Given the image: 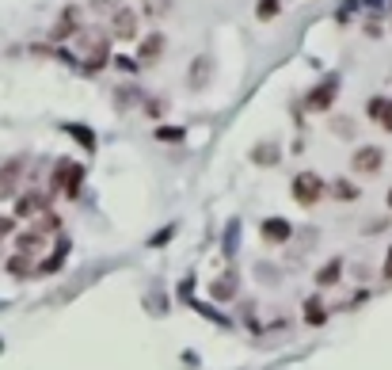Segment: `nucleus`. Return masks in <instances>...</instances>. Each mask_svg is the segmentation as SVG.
Wrapping results in <instances>:
<instances>
[{"label":"nucleus","instance_id":"obj_1","mask_svg":"<svg viewBox=\"0 0 392 370\" xmlns=\"http://www.w3.org/2000/svg\"><path fill=\"white\" fill-rule=\"evenodd\" d=\"M80 54H84V73H100L111 58V38L103 31H80Z\"/></svg>","mask_w":392,"mask_h":370},{"label":"nucleus","instance_id":"obj_2","mask_svg":"<svg viewBox=\"0 0 392 370\" xmlns=\"http://www.w3.org/2000/svg\"><path fill=\"white\" fill-rule=\"evenodd\" d=\"M80 187H84V164H77V160H57L54 176H50V191H54V195L77 199Z\"/></svg>","mask_w":392,"mask_h":370},{"label":"nucleus","instance_id":"obj_3","mask_svg":"<svg viewBox=\"0 0 392 370\" xmlns=\"http://www.w3.org/2000/svg\"><path fill=\"white\" fill-rule=\"evenodd\" d=\"M290 195L297 199V206H320L324 195H328V183L316 172H297L290 180Z\"/></svg>","mask_w":392,"mask_h":370},{"label":"nucleus","instance_id":"obj_4","mask_svg":"<svg viewBox=\"0 0 392 370\" xmlns=\"http://www.w3.org/2000/svg\"><path fill=\"white\" fill-rule=\"evenodd\" d=\"M350 168H354V176H377L381 168H385V149L381 146H358L350 153Z\"/></svg>","mask_w":392,"mask_h":370},{"label":"nucleus","instance_id":"obj_5","mask_svg":"<svg viewBox=\"0 0 392 370\" xmlns=\"http://www.w3.org/2000/svg\"><path fill=\"white\" fill-rule=\"evenodd\" d=\"M111 38H118V43H134L137 38V8H126L118 4L111 12Z\"/></svg>","mask_w":392,"mask_h":370},{"label":"nucleus","instance_id":"obj_6","mask_svg":"<svg viewBox=\"0 0 392 370\" xmlns=\"http://www.w3.org/2000/svg\"><path fill=\"white\" fill-rule=\"evenodd\" d=\"M336 92H339V77H328V80H320V84L313 88V92L305 95V107L308 111H316V115H324V111L336 103Z\"/></svg>","mask_w":392,"mask_h":370},{"label":"nucleus","instance_id":"obj_7","mask_svg":"<svg viewBox=\"0 0 392 370\" xmlns=\"http://www.w3.org/2000/svg\"><path fill=\"white\" fill-rule=\"evenodd\" d=\"M80 23H84V12H80L77 4H69L61 15H57V23L50 27V38H54V43H65V38L80 35Z\"/></svg>","mask_w":392,"mask_h":370},{"label":"nucleus","instance_id":"obj_8","mask_svg":"<svg viewBox=\"0 0 392 370\" xmlns=\"http://www.w3.org/2000/svg\"><path fill=\"white\" fill-rule=\"evenodd\" d=\"M46 210H50V195L46 191H27V195L15 199V218H38Z\"/></svg>","mask_w":392,"mask_h":370},{"label":"nucleus","instance_id":"obj_9","mask_svg":"<svg viewBox=\"0 0 392 370\" xmlns=\"http://www.w3.org/2000/svg\"><path fill=\"white\" fill-rule=\"evenodd\" d=\"M168 38L160 35V31H152V35H145V43L137 46V65H157L160 54H164Z\"/></svg>","mask_w":392,"mask_h":370},{"label":"nucleus","instance_id":"obj_10","mask_svg":"<svg viewBox=\"0 0 392 370\" xmlns=\"http://www.w3.org/2000/svg\"><path fill=\"white\" fill-rule=\"evenodd\" d=\"M259 233H263L267 245H285V240H293V225L285 218H263Z\"/></svg>","mask_w":392,"mask_h":370},{"label":"nucleus","instance_id":"obj_11","mask_svg":"<svg viewBox=\"0 0 392 370\" xmlns=\"http://www.w3.org/2000/svg\"><path fill=\"white\" fill-rule=\"evenodd\" d=\"M42 245H46V233H38V229H27V233H19V237H15V248H19L23 256L42 252Z\"/></svg>","mask_w":392,"mask_h":370},{"label":"nucleus","instance_id":"obj_12","mask_svg":"<svg viewBox=\"0 0 392 370\" xmlns=\"http://www.w3.org/2000/svg\"><path fill=\"white\" fill-rule=\"evenodd\" d=\"M324 321H328V305H324V298H305V325L320 328Z\"/></svg>","mask_w":392,"mask_h":370},{"label":"nucleus","instance_id":"obj_13","mask_svg":"<svg viewBox=\"0 0 392 370\" xmlns=\"http://www.w3.org/2000/svg\"><path fill=\"white\" fill-rule=\"evenodd\" d=\"M328 195L339 199V203H358V195H362V191H358L350 180H336V183H328Z\"/></svg>","mask_w":392,"mask_h":370},{"label":"nucleus","instance_id":"obj_14","mask_svg":"<svg viewBox=\"0 0 392 370\" xmlns=\"http://www.w3.org/2000/svg\"><path fill=\"white\" fill-rule=\"evenodd\" d=\"M339 279H343V260H328L320 271H316V283L320 286H336Z\"/></svg>","mask_w":392,"mask_h":370},{"label":"nucleus","instance_id":"obj_15","mask_svg":"<svg viewBox=\"0 0 392 370\" xmlns=\"http://www.w3.org/2000/svg\"><path fill=\"white\" fill-rule=\"evenodd\" d=\"M233 279H236V271H233V275H225V279H217V283H210V294H214L217 302H233V298H236V283H233Z\"/></svg>","mask_w":392,"mask_h":370},{"label":"nucleus","instance_id":"obj_16","mask_svg":"<svg viewBox=\"0 0 392 370\" xmlns=\"http://www.w3.org/2000/svg\"><path fill=\"white\" fill-rule=\"evenodd\" d=\"M251 160H256V164H267V168H274L279 164V146H274V141H263V146H256V153H251Z\"/></svg>","mask_w":392,"mask_h":370},{"label":"nucleus","instance_id":"obj_17","mask_svg":"<svg viewBox=\"0 0 392 370\" xmlns=\"http://www.w3.org/2000/svg\"><path fill=\"white\" fill-rule=\"evenodd\" d=\"M171 4L175 0H141V12H145V20H164L171 12Z\"/></svg>","mask_w":392,"mask_h":370},{"label":"nucleus","instance_id":"obj_18","mask_svg":"<svg viewBox=\"0 0 392 370\" xmlns=\"http://www.w3.org/2000/svg\"><path fill=\"white\" fill-rule=\"evenodd\" d=\"M31 268H35V263H31V256H23V252H15L12 260L4 263V271H8V275H15V279L31 275Z\"/></svg>","mask_w":392,"mask_h":370},{"label":"nucleus","instance_id":"obj_19","mask_svg":"<svg viewBox=\"0 0 392 370\" xmlns=\"http://www.w3.org/2000/svg\"><path fill=\"white\" fill-rule=\"evenodd\" d=\"M206 80H210V58H194V65H191V88L198 92Z\"/></svg>","mask_w":392,"mask_h":370},{"label":"nucleus","instance_id":"obj_20","mask_svg":"<svg viewBox=\"0 0 392 370\" xmlns=\"http://www.w3.org/2000/svg\"><path fill=\"white\" fill-rule=\"evenodd\" d=\"M282 12V0H259V4H256V15H259V20H274V15H279Z\"/></svg>","mask_w":392,"mask_h":370},{"label":"nucleus","instance_id":"obj_21","mask_svg":"<svg viewBox=\"0 0 392 370\" xmlns=\"http://www.w3.org/2000/svg\"><path fill=\"white\" fill-rule=\"evenodd\" d=\"M38 233H57L61 229V218H57L54 210H46V214H38V225H35Z\"/></svg>","mask_w":392,"mask_h":370},{"label":"nucleus","instance_id":"obj_22","mask_svg":"<svg viewBox=\"0 0 392 370\" xmlns=\"http://www.w3.org/2000/svg\"><path fill=\"white\" fill-rule=\"evenodd\" d=\"M331 130H336L339 138H350V134H354V123H350L347 115H336V118H331Z\"/></svg>","mask_w":392,"mask_h":370},{"label":"nucleus","instance_id":"obj_23","mask_svg":"<svg viewBox=\"0 0 392 370\" xmlns=\"http://www.w3.org/2000/svg\"><path fill=\"white\" fill-rule=\"evenodd\" d=\"M377 126L385 134H392V100H385V107H381V115H377Z\"/></svg>","mask_w":392,"mask_h":370},{"label":"nucleus","instance_id":"obj_24","mask_svg":"<svg viewBox=\"0 0 392 370\" xmlns=\"http://www.w3.org/2000/svg\"><path fill=\"white\" fill-rule=\"evenodd\" d=\"M157 138L160 141H183V130H179V126H160Z\"/></svg>","mask_w":392,"mask_h":370},{"label":"nucleus","instance_id":"obj_25","mask_svg":"<svg viewBox=\"0 0 392 370\" xmlns=\"http://www.w3.org/2000/svg\"><path fill=\"white\" fill-rule=\"evenodd\" d=\"M385 100H389V95H373V100H370V107H366V115H370L373 123H377V115H381V107H385Z\"/></svg>","mask_w":392,"mask_h":370},{"label":"nucleus","instance_id":"obj_26","mask_svg":"<svg viewBox=\"0 0 392 370\" xmlns=\"http://www.w3.org/2000/svg\"><path fill=\"white\" fill-rule=\"evenodd\" d=\"M69 134H72V138H80V141H84V146H88V149H92V146H95L92 130H84V126H69Z\"/></svg>","mask_w":392,"mask_h":370},{"label":"nucleus","instance_id":"obj_27","mask_svg":"<svg viewBox=\"0 0 392 370\" xmlns=\"http://www.w3.org/2000/svg\"><path fill=\"white\" fill-rule=\"evenodd\" d=\"M114 8H118V0H92V12H100V15H111Z\"/></svg>","mask_w":392,"mask_h":370},{"label":"nucleus","instance_id":"obj_28","mask_svg":"<svg viewBox=\"0 0 392 370\" xmlns=\"http://www.w3.org/2000/svg\"><path fill=\"white\" fill-rule=\"evenodd\" d=\"M134 100H137V92H134V88H122V92H118V107H130Z\"/></svg>","mask_w":392,"mask_h":370},{"label":"nucleus","instance_id":"obj_29","mask_svg":"<svg viewBox=\"0 0 392 370\" xmlns=\"http://www.w3.org/2000/svg\"><path fill=\"white\" fill-rule=\"evenodd\" d=\"M385 279H392V252H389V260H385Z\"/></svg>","mask_w":392,"mask_h":370},{"label":"nucleus","instance_id":"obj_30","mask_svg":"<svg viewBox=\"0 0 392 370\" xmlns=\"http://www.w3.org/2000/svg\"><path fill=\"white\" fill-rule=\"evenodd\" d=\"M385 203H389V210H392V187H389V199H385Z\"/></svg>","mask_w":392,"mask_h":370}]
</instances>
